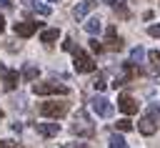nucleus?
Here are the masks:
<instances>
[{
    "mask_svg": "<svg viewBox=\"0 0 160 148\" xmlns=\"http://www.w3.org/2000/svg\"><path fill=\"white\" fill-rule=\"evenodd\" d=\"M75 48H78V45L72 43V38H65V43H62V50H65V53H75Z\"/></svg>",
    "mask_w": 160,
    "mask_h": 148,
    "instance_id": "obj_25",
    "label": "nucleus"
},
{
    "mask_svg": "<svg viewBox=\"0 0 160 148\" xmlns=\"http://www.w3.org/2000/svg\"><path fill=\"white\" fill-rule=\"evenodd\" d=\"M142 58H145V50L138 45V48H132V53H130V60L128 63H132V65H138V63H142Z\"/></svg>",
    "mask_w": 160,
    "mask_h": 148,
    "instance_id": "obj_18",
    "label": "nucleus"
},
{
    "mask_svg": "<svg viewBox=\"0 0 160 148\" xmlns=\"http://www.w3.org/2000/svg\"><path fill=\"white\" fill-rule=\"evenodd\" d=\"M158 125H160L158 120H152L150 115H142V118H140V123H138V130H140L142 135H152V133L158 130Z\"/></svg>",
    "mask_w": 160,
    "mask_h": 148,
    "instance_id": "obj_9",
    "label": "nucleus"
},
{
    "mask_svg": "<svg viewBox=\"0 0 160 148\" xmlns=\"http://www.w3.org/2000/svg\"><path fill=\"white\" fill-rule=\"evenodd\" d=\"M0 148H22V145L15 140H0Z\"/></svg>",
    "mask_w": 160,
    "mask_h": 148,
    "instance_id": "obj_26",
    "label": "nucleus"
},
{
    "mask_svg": "<svg viewBox=\"0 0 160 148\" xmlns=\"http://www.w3.org/2000/svg\"><path fill=\"white\" fill-rule=\"evenodd\" d=\"M50 3H55V0H50Z\"/></svg>",
    "mask_w": 160,
    "mask_h": 148,
    "instance_id": "obj_34",
    "label": "nucleus"
},
{
    "mask_svg": "<svg viewBox=\"0 0 160 148\" xmlns=\"http://www.w3.org/2000/svg\"><path fill=\"white\" fill-rule=\"evenodd\" d=\"M115 128H118L120 133H125V130H132V120H130V118H120V120L115 123Z\"/></svg>",
    "mask_w": 160,
    "mask_h": 148,
    "instance_id": "obj_21",
    "label": "nucleus"
},
{
    "mask_svg": "<svg viewBox=\"0 0 160 148\" xmlns=\"http://www.w3.org/2000/svg\"><path fill=\"white\" fill-rule=\"evenodd\" d=\"M105 43H108L110 50H122V45H125V40L118 35L115 25H108V30H105Z\"/></svg>",
    "mask_w": 160,
    "mask_h": 148,
    "instance_id": "obj_8",
    "label": "nucleus"
},
{
    "mask_svg": "<svg viewBox=\"0 0 160 148\" xmlns=\"http://www.w3.org/2000/svg\"><path fill=\"white\" fill-rule=\"evenodd\" d=\"M105 3H110V5H115V3H118V0H105Z\"/></svg>",
    "mask_w": 160,
    "mask_h": 148,
    "instance_id": "obj_32",
    "label": "nucleus"
},
{
    "mask_svg": "<svg viewBox=\"0 0 160 148\" xmlns=\"http://www.w3.org/2000/svg\"><path fill=\"white\" fill-rule=\"evenodd\" d=\"M112 10H115V15H118V18H122V20H128V18H130V8H128L125 3H120V0L112 5Z\"/></svg>",
    "mask_w": 160,
    "mask_h": 148,
    "instance_id": "obj_16",
    "label": "nucleus"
},
{
    "mask_svg": "<svg viewBox=\"0 0 160 148\" xmlns=\"http://www.w3.org/2000/svg\"><path fill=\"white\" fill-rule=\"evenodd\" d=\"M148 35H152V38H160V25H150V28H148Z\"/></svg>",
    "mask_w": 160,
    "mask_h": 148,
    "instance_id": "obj_28",
    "label": "nucleus"
},
{
    "mask_svg": "<svg viewBox=\"0 0 160 148\" xmlns=\"http://www.w3.org/2000/svg\"><path fill=\"white\" fill-rule=\"evenodd\" d=\"M10 5H12L10 0H0V8H10Z\"/></svg>",
    "mask_w": 160,
    "mask_h": 148,
    "instance_id": "obj_29",
    "label": "nucleus"
},
{
    "mask_svg": "<svg viewBox=\"0 0 160 148\" xmlns=\"http://www.w3.org/2000/svg\"><path fill=\"white\" fill-rule=\"evenodd\" d=\"M145 115H150L152 120H158V123H160V108H158L155 103H152V105H148V113H145Z\"/></svg>",
    "mask_w": 160,
    "mask_h": 148,
    "instance_id": "obj_24",
    "label": "nucleus"
},
{
    "mask_svg": "<svg viewBox=\"0 0 160 148\" xmlns=\"http://www.w3.org/2000/svg\"><path fill=\"white\" fill-rule=\"evenodd\" d=\"M2 115H5V113H2V108H0V118H2Z\"/></svg>",
    "mask_w": 160,
    "mask_h": 148,
    "instance_id": "obj_33",
    "label": "nucleus"
},
{
    "mask_svg": "<svg viewBox=\"0 0 160 148\" xmlns=\"http://www.w3.org/2000/svg\"><path fill=\"white\" fill-rule=\"evenodd\" d=\"M88 43H90V50H92V53H98V55H100V53L105 50V45H102V43L98 40V38H90Z\"/></svg>",
    "mask_w": 160,
    "mask_h": 148,
    "instance_id": "obj_23",
    "label": "nucleus"
},
{
    "mask_svg": "<svg viewBox=\"0 0 160 148\" xmlns=\"http://www.w3.org/2000/svg\"><path fill=\"white\" fill-rule=\"evenodd\" d=\"M5 73H8V70H5V65L0 63V78H5Z\"/></svg>",
    "mask_w": 160,
    "mask_h": 148,
    "instance_id": "obj_30",
    "label": "nucleus"
},
{
    "mask_svg": "<svg viewBox=\"0 0 160 148\" xmlns=\"http://www.w3.org/2000/svg\"><path fill=\"white\" fill-rule=\"evenodd\" d=\"M38 110H40V115H45V118H62V115H68V110H70V103L68 100H45V103H40L38 105Z\"/></svg>",
    "mask_w": 160,
    "mask_h": 148,
    "instance_id": "obj_1",
    "label": "nucleus"
},
{
    "mask_svg": "<svg viewBox=\"0 0 160 148\" xmlns=\"http://www.w3.org/2000/svg\"><path fill=\"white\" fill-rule=\"evenodd\" d=\"M95 3H98V0H82L80 5H75V10H72V15H75L78 20H82V18H85V15H88V13H90V10L95 8Z\"/></svg>",
    "mask_w": 160,
    "mask_h": 148,
    "instance_id": "obj_11",
    "label": "nucleus"
},
{
    "mask_svg": "<svg viewBox=\"0 0 160 148\" xmlns=\"http://www.w3.org/2000/svg\"><path fill=\"white\" fill-rule=\"evenodd\" d=\"M70 130H72L75 135H82V138L95 135V125H92V120L88 118V113H85V110H78V115H75V120H72Z\"/></svg>",
    "mask_w": 160,
    "mask_h": 148,
    "instance_id": "obj_4",
    "label": "nucleus"
},
{
    "mask_svg": "<svg viewBox=\"0 0 160 148\" xmlns=\"http://www.w3.org/2000/svg\"><path fill=\"white\" fill-rule=\"evenodd\" d=\"M72 68H75V73H95V60H92V55H88L82 48H75V53H72Z\"/></svg>",
    "mask_w": 160,
    "mask_h": 148,
    "instance_id": "obj_3",
    "label": "nucleus"
},
{
    "mask_svg": "<svg viewBox=\"0 0 160 148\" xmlns=\"http://www.w3.org/2000/svg\"><path fill=\"white\" fill-rule=\"evenodd\" d=\"M5 30V18H0V33Z\"/></svg>",
    "mask_w": 160,
    "mask_h": 148,
    "instance_id": "obj_31",
    "label": "nucleus"
},
{
    "mask_svg": "<svg viewBox=\"0 0 160 148\" xmlns=\"http://www.w3.org/2000/svg\"><path fill=\"white\" fill-rule=\"evenodd\" d=\"M118 108H120L125 115H135L140 105H138V100H135L132 95H128V93H120V95H118Z\"/></svg>",
    "mask_w": 160,
    "mask_h": 148,
    "instance_id": "obj_6",
    "label": "nucleus"
},
{
    "mask_svg": "<svg viewBox=\"0 0 160 148\" xmlns=\"http://www.w3.org/2000/svg\"><path fill=\"white\" fill-rule=\"evenodd\" d=\"M62 148H90V145H88V143H75V140H72V143H62Z\"/></svg>",
    "mask_w": 160,
    "mask_h": 148,
    "instance_id": "obj_27",
    "label": "nucleus"
},
{
    "mask_svg": "<svg viewBox=\"0 0 160 148\" xmlns=\"http://www.w3.org/2000/svg\"><path fill=\"white\" fill-rule=\"evenodd\" d=\"M148 60H150L152 70H158V73H160V50H148Z\"/></svg>",
    "mask_w": 160,
    "mask_h": 148,
    "instance_id": "obj_19",
    "label": "nucleus"
},
{
    "mask_svg": "<svg viewBox=\"0 0 160 148\" xmlns=\"http://www.w3.org/2000/svg\"><path fill=\"white\" fill-rule=\"evenodd\" d=\"M38 28H40V23H32V20H20V23L12 25L15 35H20V38H30V35H35Z\"/></svg>",
    "mask_w": 160,
    "mask_h": 148,
    "instance_id": "obj_7",
    "label": "nucleus"
},
{
    "mask_svg": "<svg viewBox=\"0 0 160 148\" xmlns=\"http://www.w3.org/2000/svg\"><path fill=\"white\" fill-rule=\"evenodd\" d=\"M38 75H40V70H38L35 65H25V68H22V73H20V78H22V80H28V83H35V80H38Z\"/></svg>",
    "mask_w": 160,
    "mask_h": 148,
    "instance_id": "obj_15",
    "label": "nucleus"
},
{
    "mask_svg": "<svg viewBox=\"0 0 160 148\" xmlns=\"http://www.w3.org/2000/svg\"><path fill=\"white\" fill-rule=\"evenodd\" d=\"M100 28H102V20H100V18H90V20L85 23V30H88L90 35H95V33H100Z\"/></svg>",
    "mask_w": 160,
    "mask_h": 148,
    "instance_id": "obj_17",
    "label": "nucleus"
},
{
    "mask_svg": "<svg viewBox=\"0 0 160 148\" xmlns=\"http://www.w3.org/2000/svg\"><path fill=\"white\" fill-rule=\"evenodd\" d=\"M25 8H30V10H35L38 15H42V18H48L52 10H50V5H42V3H38V0H25Z\"/></svg>",
    "mask_w": 160,
    "mask_h": 148,
    "instance_id": "obj_13",
    "label": "nucleus"
},
{
    "mask_svg": "<svg viewBox=\"0 0 160 148\" xmlns=\"http://www.w3.org/2000/svg\"><path fill=\"white\" fill-rule=\"evenodd\" d=\"M35 130L40 135H45V138H52V135L60 133V125L58 123H35Z\"/></svg>",
    "mask_w": 160,
    "mask_h": 148,
    "instance_id": "obj_10",
    "label": "nucleus"
},
{
    "mask_svg": "<svg viewBox=\"0 0 160 148\" xmlns=\"http://www.w3.org/2000/svg\"><path fill=\"white\" fill-rule=\"evenodd\" d=\"M110 148H128V140H125L122 135L112 133V135H110Z\"/></svg>",
    "mask_w": 160,
    "mask_h": 148,
    "instance_id": "obj_20",
    "label": "nucleus"
},
{
    "mask_svg": "<svg viewBox=\"0 0 160 148\" xmlns=\"http://www.w3.org/2000/svg\"><path fill=\"white\" fill-rule=\"evenodd\" d=\"M92 85H95V90H105V88H108L105 75H102V73H98V75H95V80H92Z\"/></svg>",
    "mask_w": 160,
    "mask_h": 148,
    "instance_id": "obj_22",
    "label": "nucleus"
},
{
    "mask_svg": "<svg viewBox=\"0 0 160 148\" xmlns=\"http://www.w3.org/2000/svg\"><path fill=\"white\" fill-rule=\"evenodd\" d=\"M58 38H60V30H58V28H48V30H42V33H40V40H42L45 45L55 43Z\"/></svg>",
    "mask_w": 160,
    "mask_h": 148,
    "instance_id": "obj_14",
    "label": "nucleus"
},
{
    "mask_svg": "<svg viewBox=\"0 0 160 148\" xmlns=\"http://www.w3.org/2000/svg\"><path fill=\"white\" fill-rule=\"evenodd\" d=\"M18 80H20V73H18V70H8L5 78H2L5 90H15V88H18Z\"/></svg>",
    "mask_w": 160,
    "mask_h": 148,
    "instance_id": "obj_12",
    "label": "nucleus"
},
{
    "mask_svg": "<svg viewBox=\"0 0 160 148\" xmlns=\"http://www.w3.org/2000/svg\"><path fill=\"white\" fill-rule=\"evenodd\" d=\"M90 108H92L100 118H110V115H112V105H110V100H108L105 95H92V98H90Z\"/></svg>",
    "mask_w": 160,
    "mask_h": 148,
    "instance_id": "obj_5",
    "label": "nucleus"
},
{
    "mask_svg": "<svg viewBox=\"0 0 160 148\" xmlns=\"http://www.w3.org/2000/svg\"><path fill=\"white\" fill-rule=\"evenodd\" d=\"M32 93L35 95H68L70 88L58 80H42V83H32Z\"/></svg>",
    "mask_w": 160,
    "mask_h": 148,
    "instance_id": "obj_2",
    "label": "nucleus"
}]
</instances>
